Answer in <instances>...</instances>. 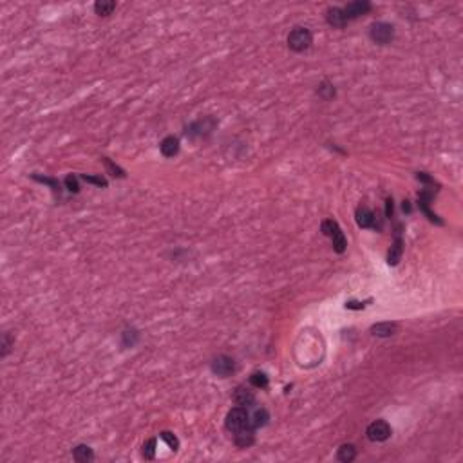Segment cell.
I'll list each match as a JSON object with an SVG mask.
<instances>
[{
  "label": "cell",
  "mask_w": 463,
  "mask_h": 463,
  "mask_svg": "<svg viewBox=\"0 0 463 463\" xmlns=\"http://www.w3.org/2000/svg\"><path fill=\"white\" fill-rule=\"evenodd\" d=\"M226 429L230 433H239L243 429H254L250 425V413L246 407H234L230 409L228 414H226V422H224ZM255 431V429H254Z\"/></svg>",
  "instance_id": "obj_1"
},
{
  "label": "cell",
  "mask_w": 463,
  "mask_h": 463,
  "mask_svg": "<svg viewBox=\"0 0 463 463\" xmlns=\"http://www.w3.org/2000/svg\"><path fill=\"white\" fill-rule=\"evenodd\" d=\"M313 42V35L308 27H295L288 35V47L295 53H302L311 45Z\"/></svg>",
  "instance_id": "obj_2"
},
{
  "label": "cell",
  "mask_w": 463,
  "mask_h": 463,
  "mask_svg": "<svg viewBox=\"0 0 463 463\" xmlns=\"http://www.w3.org/2000/svg\"><path fill=\"white\" fill-rule=\"evenodd\" d=\"M369 36L378 45L391 44V40L394 38V27L391 24H385V22H374L369 27Z\"/></svg>",
  "instance_id": "obj_3"
},
{
  "label": "cell",
  "mask_w": 463,
  "mask_h": 463,
  "mask_svg": "<svg viewBox=\"0 0 463 463\" xmlns=\"http://www.w3.org/2000/svg\"><path fill=\"white\" fill-rule=\"evenodd\" d=\"M391 425H389L385 420H376V422L369 423L368 429H366V434L371 442H385V440L391 436Z\"/></svg>",
  "instance_id": "obj_4"
},
{
  "label": "cell",
  "mask_w": 463,
  "mask_h": 463,
  "mask_svg": "<svg viewBox=\"0 0 463 463\" xmlns=\"http://www.w3.org/2000/svg\"><path fill=\"white\" fill-rule=\"evenodd\" d=\"M434 194H436V190H434V188H423V190H420V194H418V206H420V210H422L423 214H425V215L429 217V221H433V223H436V224H443V221L440 219V217H438L436 214H434V212H431V208H429V204H431V201H433Z\"/></svg>",
  "instance_id": "obj_5"
},
{
  "label": "cell",
  "mask_w": 463,
  "mask_h": 463,
  "mask_svg": "<svg viewBox=\"0 0 463 463\" xmlns=\"http://www.w3.org/2000/svg\"><path fill=\"white\" fill-rule=\"evenodd\" d=\"M212 371H214L217 376H221V378H226L230 374H234L235 373L234 359H230L226 355H221V357L214 359V362H212Z\"/></svg>",
  "instance_id": "obj_6"
},
{
  "label": "cell",
  "mask_w": 463,
  "mask_h": 463,
  "mask_svg": "<svg viewBox=\"0 0 463 463\" xmlns=\"http://www.w3.org/2000/svg\"><path fill=\"white\" fill-rule=\"evenodd\" d=\"M344 9V15H346V18H348L349 22L355 20V18H359V16L366 15L369 9H371V4H369L368 0H355V2H349L346 7H342Z\"/></svg>",
  "instance_id": "obj_7"
},
{
  "label": "cell",
  "mask_w": 463,
  "mask_h": 463,
  "mask_svg": "<svg viewBox=\"0 0 463 463\" xmlns=\"http://www.w3.org/2000/svg\"><path fill=\"white\" fill-rule=\"evenodd\" d=\"M355 215H357V224H359L360 228H376V223H374L376 217H374V214L368 208V206L360 204Z\"/></svg>",
  "instance_id": "obj_8"
},
{
  "label": "cell",
  "mask_w": 463,
  "mask_h": 463,
  "mask_svg": "<svg viewBox=\"0 0 463 463\" xmlns=\"http://www.w3.org/2000/svg\"><path fill=\"white\" fill-rule=\"evenodd\" d=\"M234 402H235V405H239V407H252L255 403V394H254V391H250V389H246V387H237L235 389V393H234Z\"/></svg>",
  "instance_id": "obj_9"
},
{
  "label": "cell",
  "mask_w": 463,
  "mask_h": 463,
  "mask_svg": "<svg viewBox=\"0 0 463 463\" xmlns=\"http://www.w3.org/2000/svg\"><path fill=\"white\" fill-rule=\"evenodd\" d=\"M326 20H328L329 25H333V27H344V25H348V18H346V15H344V9L342 7H329L328 13H326Z\"/></svg>",
  "instance_id": "obj_10"
},
{
  "label": "cell",
  "mask_w": 463,
  "mask_h": 463,
  "mask_svg": "<svg viewBox=\"0 0 463 463\" xmlns=\"http://www.w3.org/2000/svg\"><path fill=\"white\" fill-rule=\"evenodd\" d=\"M160 149L165 158H174V156L180 152V140H178L176 136H167V138L160 143Z\"/></svg>",
  "instance_id": "obj_11"
},
{
  "label": "cell",
  "mask_w": 463,
  "mask_h": 463,
  "mask_svg": "<svg viewBox=\"0 0 463 463\" xmlns=\"http://www.w3.org/2000/svg\"><path fill=\"white\" fill-rule=\"evenodd\" d=\"M402 254H403V241H402V237H400V226H398L396 239H394L393 246H391V250H389V254H387V263L391 264V266H396L398 261L402 259Z\"/></svg>",
  "instance_id": "obj_12"
},
{
  "label": "cell",
  "mask_w": 463,
  "mask_h": 463,
  "mask_svg": "<svg viewBox=\"0 0 463 463\" xmlns=\"http://www.w3.org/2000/svg\"><path fill=\"white\" fill-rule=\"evenodd\" d=\"M234 442L239 449H248L250 445H254L255 442L254 429H243L239 433H234Z\"/></svg>",
  "instance_id": "obj_13"
},
{
  "label": "cell",
  "mask_w": 463,
  "mask_h": 463,
  "mask_svg": "<svg viewBox=\"0 0 463 463\" xmlns=\"http://www.w3.org/2000/svg\"><path fill=\"white\" fill-rule=\"evenodd\" d=\"M398 331V326L394 322H378L371 326V333L376 337H393Z\"/></svg>",
  "instance_id": "obj_14"
},
{
  "label": "cell",
  "mask_w": 463,
  "mask_h": 463,
  "mask_svg": "<svg viewBox=\"0 0 463 463\" xmlns=\"http://www.w3.org/2000/svg\"><path fill=\"white\" fill-rule=\"evenodd\" d=\"M268 420H270V413L264 407H257L254 413L250 414V425L254 429L264 427V425L268 423Z\"/></svg>",
  "instance_id": "obj_15"
},
{
  "label": "cell",
  "mask_w": 463,
  "mask_h": 463,
  "mask_svg": "<svg viewBox=\"0 0 463 463\" xmlns=\"http://www.w3.org/2000/svg\"><path fill=\"white\" fill-rule=\"evenodd\" d=\"M73 458L80 463H87L94 460V453H93V449L89 445H76L75 451H73Z\"/></svg>",
  "instance_id": "obj_16"
},
{
  "label": "cell",
  "mask_w": 463,
  "mask_h": 463,
  "mask_svg": "<svg viewBox=\"0 0 463 463\" xmlns=\"http://www.w3.org/2000/svg\"><path fill=\"white\" fill-rule=\"evenodd\" d=\"M329 239L333 241V250L337 252V254H344V252H346V248H348V239H346L344 232L340 230V226L335 230L333 234H331Z\"/></svg>",
  "instance_id": "obj_17"
},
{
  "label": "cell",
  "mask_w": 463,
  "mask_h": 463,
  "mask_svg": "<svg viewBox=\"0 0 463 463\" xmlns=\"http://www.w3.org/2000/svg\"><path fill=\"white\" fill-rule=\"evenodd\" d=\"M355 458H357V449L351 443H344L339 449V453H337V460L342 463H351Z\"/></svg>",
  "instance_id": "obj_18"
},
{
  "label": "cell",
  "mask_w": 463,
  "mask_h": 463,
  "mask_svg": "<svg viewBox=\"0 0 463 463\" xmlns=\"http://www.w3.org/2000/svg\"><path fill=\"white\" fill-rule=\"evenodd\" d=\"M114 9H116V2H112V0H109V2L101 0V2H96L94 4L96 15H100V16H109Z\"/></svg>",
  "instance_id": "obj_19"
},
{
  "label": "cell",
  "mask_w": 463,
  "mask_h": 463,
  "mask_svg": "<svg viewBox=\"0 0 463 463\" xmlns=\"http://www.w3.org/2000/svg\"><path fill=\"white\" fill-rule=\"evenodd\" d=\"M250 383L254 385V387H259V389H266L268 387V376L264 373H254L252 376H250Z\"/></svg>",
  "instance_id": "obj_20"
},
{
  "label": "cell",
  "mask_w": 463,
  "mask_h": 463,
  "mask_svg": "<svg viewBox=\"0 0 463 463\" xmlns=\"http://www.w3.org/2000/svg\"><path fill=\"white\" fill-rule=\"evenodd\" d=\"M31 178H33V180H35V181H38V183H45V185H49L51 188H53V192H55V194H58V195H60V183H58V181H56V180H53V178H42V176H38V174H33V176H31Z\"/></svg>",
  "instance_id": "obj_21"
},
{
  "label": "cell",
  "mask_w": 463,
  "mask_h": 463,
  "mask_svg": "<svg viewBox=\"0 0 463 463\" xmlns=\"http://www.w3.org/2000/svg\"><path fill=\"white\" fill-rule=\"evenodd\" d=\"M101 161L105 163V167H107V170H109V174L112 176V178H125V172L118 167V165H114L112 161L109 160V158H101Z\"/></svg>",
  "instance_id": "obj_22"
},
{
  "label": "cell",
  "mask_w": 463,
  "mask_h": 463,
  "mask_svg": "<svg viewBox=\"0 0 463 463\" xmlns=\"http://www.w3.org/2000/svg\"><path fill=\"white\" fill-rule=\"evenodd\" d=\"M160 438L163 440V442H167V445H169L172 451H178V449H180V442H178V438H176L172 433H169V431H163V433L160 434Z\"/></svg>",
  "instance_id": "obj_23"
},
{
  "label": "cell",
  "mask_w": 463,
  "mask_h": 463,
  "mask_svg": "<svg viewBox=\"0 0 463 463\" xmlns=\"http://www.w3.org/2000/svg\"><path fill=\"white\" fill-rule=\"evenodd\" d=\"M317 93H319V96H320V98H324V100H331V98L335 96L333 85L328 84V82H324V84L319 87V91H317Z\"/></svg>",
  "instance_id": "obj_24"
},
{
  "label": "cell",
  "mask_w": 463,
  "mask_h": 463,
  "mask_svg": "<svg viewBox=\"0 0 463 463\" xmlns=\"http://www.w3.org/2000/svg\"><path fill=\"white\" fill-rule=\"evenodd\" d=\"M154 456H156V438H150L149 442L143 445V458L154 460Z\"/></svg>",
  "instance_id": "obj_25"
},
{
  "label": "cell",
  "mask_w": 463,
  "mask_h": 463,
  "mask_svg": "<svg viewBox=\"0 0 463 463\" xmlns=\"http://www.w3.org/2000/svg\"><path fill=\"white\" fill-rule=\"evenodd\" d=\"M337 228H339V224H337V221H333V219H326V221H322V224H320V230H322V234L326 235V237H331V234H333Z\"/></svg>",
  "instance_id": "obj_26"
},
{
  "label": "cell",
  "mask_w": 463,
  "mask_h": 463,
  "mask_svg": "<svg viewBox=\"0 0 463 463\" xmlns=\"http://www.w3.org/2000/svg\"><path fill=\"white\" fill-rule=\"evenodd\" d=\"M13 337H11V333H4V337H2V357H7V353L11 351V346H13Z\"/></svg>",
  "instance_id": "obj_27"
},
{
  "label": "cell",
  "mask_w": 463,
  "mask_h": 463,
  "mask_svg": "<svg viewBox=\"0 0 463 463\" xmlns=\"http://www.w3.org/2000/svg\"><path fill=\"white\" fill-rule=\"evenodd\" d=\"M65 186H67V190L69 192H78L80 190V185H78V180H76V176H73V174H69L67 178H65Z\"/></svg>",
  "instance_id": "obj_28"
},
{
  "label": "cell",
  "mask_w": 463,
  "mask_h": 463,
  "mask_svg": "<svg viewBox=\"0 0 463 463\" xmlns=\"http://www.w3.org/2000/svg\"><path fill=\"white\" fill-rule=\"evenodd\" d=\"M82 180L84 181H87V183H93V185H98V186H107V181L101 178V176H87V174H84L82 176Z\"/></svg>",
  "instance_id": "obj_29"
},
{
  "label": "cell",
  "mask_w": 463,
  "mask_h": 463,
  "mask_svg": "<svg viewBox=\"0 0 463 463\" xmlns=\"http://www.w3.org/2000/svg\"><path fill=\"white\" fill-rule=\"evenodd\" d=\"M130 331H125L123 333V346L125 348H129V346H134L136 339H138V333L136 331H132V335H129Z\"/></svg>",
  "instance_id": "obj_30"
},
{
  "label": "cell",
  "mask_w": 463,
  "mask_h": 463,
  "mask_svg": "<svg viewBox=\"0 0 463 463\" xmlns=\"http://www.w3.org/2000/svg\"><path fill=\"white\" fill-rule=\"evenodd\" d=\"M416 180L422 181V183H425V185H433V186L436 185V181H434L427 172H418V174H416Z\"/></svg>",
  "instance_id": "obj_31"
},
{
  "label": "cell",
  "mask_w": 463,
  "mask_h": 463,
  "mask_svg": "<svg viewBox=\"0 0 463 463\" xmlns=\"http://www.w3.org/2000/svg\"><path fill=\"white\" fill-rule=\"evenodd\" d=\"M385 215H387V217L393 215V199H391V197L385 201Z\"/></svg>",
  "instance_id": "obj_32"
},
{
  "label": "cell",
  "mask_w": 463,
  "mask_h": 463,
  "mask_svg": "<svg viewBox=\"0 0 463 463\" xmlns=\"http://www.w3.org/2000/svg\"><path fill=\"white\" fill-rule=\"evenodd\" d=\"M346 308H348V309H362V308H364V304L351 300V302H346Z\"/></svg>",
  "instance_id": "obj_33"
},
{
  "label": "cell",
  "mask_w": 463,
  "mask_h": 463,
  "mask_svg": "<svg viewBox=\"0 0 463 463\" xmlns=\"http://www.w3.org/2000/svg\"><path fill=\"white\" fill-rule=\"evenodd\" d=\"M403 212H411V204H409V201H403Z\"/></svg>",
  "instance_id": "obj_34"
}]
</instances>
